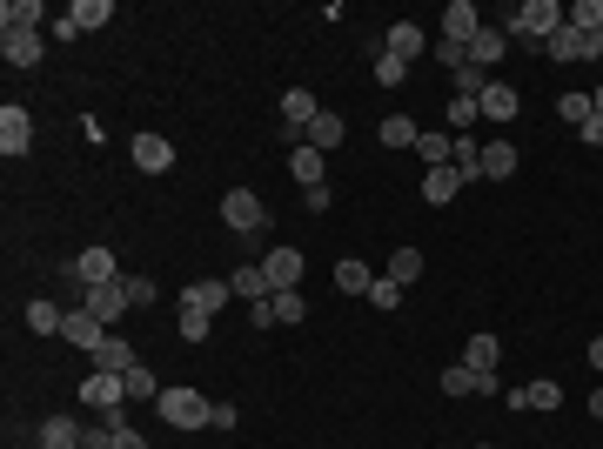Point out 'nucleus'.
I'll use <instances>...</instances> for the list:
<instances>
[{"label": "nucleus", "instance_id": "1", "mask_svg": "<svg viewBox=\"0 0 603 449\" xmlns=\"http://www.w3.org/2000/svg\"><path fill=\"white\" fill-rule=\"evenodd\" d=\"M563 27V7L557 0H523V7H510L503 14V34L510 41H523V47H550V34Z\"/></svg>", "mask_w": 603, "mask_h": 449}, {"label": "nucleus", "instance_id": "2", "mask_svg": "<svg viewBox=\"0 0 603 449\" xmlns=\"http://www.w3.org/2000/svg\"><path fill=\"white\" fill-rule=\"evenodd\" d=\"M155 409H161V423L181 429V436H188V429H208V416H215V403H208L201 389H161Z\"/></svg>", "mask_w": 603, "mask_h": 449}, {"label": "nucleus", "instance_id": "3", "mask_svg": "<svg viewBox=\"0 0 603 449\" xmlns=\"http://www.w3.org/2000/svg\"><path fill=\"white\" fill-rule=\"evenodd\" d=\"M222 222L235 228V235H262V228H268L262 195H255V188H228V195H222Z\"/></svg>", "mask_w": 603, "mask_h": 449}, {"label": "nucleus", "instance_id": "4", "mask_svg": "<svg viewBox=\"0 0 603 449\" xmlns=\"http://www.w3.org/2000/svg\"><path fill=\"white\" fill-rule=\"evenodd\" d=\"M27 148H34V114L7 101V108H0V155H7V161H21Z\"/></svg>", "mask_w": 603, "mask_h": 449}, {"label": "nucleus", "instance_id": "5", "mask_svg": "<svg viewBox=\"0 0 603 449\" xmlns=\"http://www.w3.org/2000/svg\"><path fill=\"white\" fill-rule=\"evenodd\" d=\"M67 275H74L81 289H108V282H121V269H114V255H108V248H81Z\"/></svg>", "mask_w": 603, "mask_h": 449}, {"label": "nucleus", "instance_id": "6", "mask_svg": "<svg viewBox=\"0 0 603 449\" xmlns=\"http://www.w3.org/2000/svg\"><path fill=\"white\" fill-rule=\"evenodd\" d=\"M128 155H134L141 175H168V168H175V141H168V135H134Z\"/></svg>", "mask_w": 603, "mask_h": 449}, {"label": "nucleus", "instance_id": "7", "mask_svg": "<svg viewBox=\"0 0 603 449\" xmlns=\"http://www.w3.org/2000/svg\"><path fill=\"white\" fill-rule=\"evenodd\" d=\"M81 403H88V409H101V416H114V409L128 403V382H121V376H108V369H94V376L81 382Z\"/></svg>", "mask_w": 603, "mask_h": 449}, {"label": "nucleus", "instance_id": "8", "mask_svg": "<svg viewBox=\"0 0 603 449\" xmlns=\"http://www.w3.org/2000/svg\"><path fill=\"white\" fill-rule=\"evenodd\" d=\"M302 248H268L262 255V275H268V289H302Z\"/></svg>", "mask_w": 603, "mask_h": 449}, {"label": "nucleus", "instance_id": "9", "mask_svg": "<svg viewBox=\"0 0 603 449\" xmlns=\"http://www.w3.org/2000/svg\"><path fill=\"white\" fill-rule=\"evenodd\" d=\"M543 54H550V61H597V41H590L583 27H570V21H563L557 34H550V47H543Z\"/></svg>", "mask_w": 603, "mask_h": 449}, {"label": "nucleus", "instance_id": "10", "mask_svg": "<svg viewBox=\"0 0 603 449\" xmlns=\"http://www.w3.org/2000/svg\"><path fill=\"white\" fill-rule=\"evenodd\" d=\"M476 27H483V14H476V0H449V7H443V41L469 47V41H476Z\"/></svg>", "mask_w": 603, "mask_h": 449}, {"label": "nucleus", "instance_id": "11", "mask_svg": "<svg viewBox=\"0 0 603 449\" xmlns=\"http://www.w3.org/2000/svg\"><path fill=\"white\" fill-rule=\"evenodd\" d=\"M81 309L108 329V322H121V309H134V302H128V289H121V282H108V289H88V295H81Z\"/></svg>", "mask_w": 603, "mask_h": 449}, {"label": "nucleus", "instance_id": "12", "mask_svg": "<svg viewBox=\"0 0 603 449\" xmlns=\"http://www.w3.org/2000/svg\"><path fill=\"white\" fill-rule=\"evenodd\" d=\"M0 54L14 61V68H34L47 54V34H21V27H0Z\"/></svg>", "mask_w": 603, "mask_h": 449}, {"label": "nucleus", "instance_id": "13", "mask_svg": "<svg viewBox=\"0 0 603 449\" xmlns=\"http://www.w3.org/2000/svg\"><path fill=\"white\" fill-rule=\"evenodd\" d=\"M315 114H322V108H315V94L309 88H289V94H282V135H309Z\"/></svg>", "mask_w": 603, "mask_h": 449}, {"label": "nucleus", "instance_id": "14", "mask_svg": "<svg viewBox=\"0 0 603 449\" xmlns=\"http://www.w3.org/2000/svg\"><path fill=\"white\" fill-rule=\"evenodd\" d=\"M443 396H496V376H476L469 362H449L443 369Z\"/></svg>", "mask_w": 603, "mask_h": 449}, {"label": "nucleus", "instance_id": "15", "mask_svg": "<svg viewBox=\"0 0 603 449\" xmlns=\"http://www.w3.org/2000/svg\"><path fill=\"white\" fill-rule=\"evenodd\" d=\"M94 369H108V376H128V369H141V356H134L128 336H101V349H94Z\"/></svg>", "mask_w": 603, "mask_h": 449}, {"label": "nucleus", "instance_id": "16", "mask_svg": "<svg viewBox=\"0 0 603 449\" xmlns=\"http://www.w3.org/2000/svg\"><path fill=\"white\" fill-rule=\"evenodd\" d=\"M503 54H510V34H503V27H490V21H483V27H476V41H469V61H476V68L490 74L496 61H503Z\"/></svg>", "mask_w": 603, "mask_h": 449}, {"label": "nucleus", "instance_id": "17", "mask_svg": "<svg viewBox=\"0 0 603 449\" xmlns=\"http://www.w3.org/2000/svg\"><path fill=\"white\" fill-rule=\"evenodd\" d=\"M101 336H108V329H101V322H94L88 309H67V322H61V342H74V349H101Z\"/></svg>", "mask_w": 603, "mask_h": 449}, {"label": "nucleus", "instance_id": "18", "mask_svg": "<svg viewBox=\"0 0 603 449\" xmlns=\"http://www.w3.org/2000/svg\"><path fill=\"white\" fill-rule=\"evenodd\" d=\"M302 148H315V155H335V148H342V114H335V108H322V114L309 121Z\"/></svg>", "mask_w": 603, "mask_h": 449}, {"label": "nucleus", "instance_id": "19", "mask_svg": "<svg viewBox=\"0 0 603 449\" xmlns=\"http://www.w3.org/2000/svg\"><path fill=\"white\" fill-rule=\"evenodd\" d=\"M476 108H483V121H516V108H523V94H516L510 81H490Z\"/></svg>", "mask_w": 603, "mask_h": 449}, {"label": "nucleus", "instance_id": "20", "mask_svg": "<svg viewBox=\"0 0 603 449\" xmlns=\"http://www.w3.org/2000/svg\"><path fill=\"white\" fill-rule=\"evenodd\" d=\"M423 47H429V34H423L416 21H389V47H382V54H396V61H416Z\"/></svg>", "mask_w": 603, "mask_h": 449}, {"label": "nucleus", "instance_id": "21", "mask_svg": "<svg viewBox=\"0 0 603 449\" xmlns=\"http://www.w3.org/2000/svg\"><path fill=\"white\" fill-rule=\"evenodd\" d=\"M456 195H463V175H456V168H429L423 175V202L429 208H449Z\"/></svg>", "mask_w": 603, "mask_h": 449}, {"label": "nucleus", "instance_id": "22", "mask_svg": "<svg viewBox=\"0 0 603 449\" xmlns=\"http://www.w3.org/2000/svg\"><path fill=\"white\" fill-rule=\"evenodd\" d=\"M228 295H235L228 282H188V289H181V309H201V315H215V309L228 302Z\"/></svg>", "mask_w": 603, "mask_h": 449}, {"label": "nucleus", "instance_id": "23", "mask_svg": "<svg viewBox=\"0 0 603 449\" xmlns=\"http://www.w3.org/2000/svg\"><path fill=\"white\" fill-rule=\"evenodd\" d=\"M369 289H376L369 262H356V255H349V262H335V295H369Z\"/></svg>", "mask_w": 603, "mask_h": 449}, {"label": "nucleus", "instance_id": "24", "mask_svg": "<svg viewBox=\"0 0 603 449\" xmlns=\"http://www.w3.org/2000/svg\"><path fill=\"white\" fill-rule=\"evenodd\" d=\"M516 175V148L510 141H483V181H510Z\"/></svg>", "mask_w": 603, "mask_h": 449}, {"label": "nucleus", "instance_id": "25", "mask_svg": "<svg viewBox=\"0 0 603 449\" xmlns=\"http://www.w3.org/2000/svg\"><path fill=\"white\" fill-rule=\"evenodd\" d=\"M228 289L242 295V302H268V295H275V289H268V275H262V262H248V269H235V275H228Z\"/></svg>", "mask_w": 603, "mask_h": 449}, {"label": "nucleus", "instance_id": "26", "mask_svg": "<svg viewBox=\"0 0 603 449\" xmlns=\"http://www.w3.org/2000/svg\"><path fill=\"white\" fill-rule=\"evenodd\" d=\"M463 362L476 369V376H496V362H503V349H496V336H469V342H463Z\"/></svg>", "mask_w": 603, "mask_h": 449}, {"label": "nucleus", "instance_id": "27", "mask_svg": "<svg viewBox=\"0 0 603 449\" xmlns=\"http://www.w3.org/2000/svg\"><path fill=\"white\" fill-rule=\"evenodd\" d=\"M0 21H7V27H21V34H41L47 7H41V0H7V7H0Z\"/></svg>", "mask_w": 603, "mask_h": 449}, {"label": "nucleus", "instance_id": "28", "mask_svg": "<svg viewBox=\"0 0 603 449\" xmlns=\"http://www.w3.org/2000/svg\"><path fill=\"white\" fill-rule=\"evenodd\" d=\"M416 155H423L429 168H449V155H456V135H436V128H423V135H416Z\"/></svg>", "mask_w": 603, "mask_h": 449}, {"label": "nucleus", "instance_id": "29", "mask_svg": "<svg viewBox=\"0 0 603 449\" xmlns=\"http://www.w3.org/2000/svg\"><path fill=\"white\" fill-rule=\"evenodd\" d=\"M61 322H67L61 302H27V329L34 336H61Z\"/></svg>", "mask_w": 603, "mask_h": 449}, {"label": "nucleus", "instance_id": "30", "mask_svg": "<svg viewBox=\"0 0 603 449\" xmlns=\"http://www.w3.org/2000/svg\"><path fill=\"white\" fill-rule=\"evenodd\" d=\"M510 403H516V409H557V403H563V389H557V382H523Z\"/></svg>", "mask_w": 603, "mask_h": 449}, {"label": "nucleus", "instance_id": "31", "mask_svg": "<svg viewBox=\"0 0 603 449\" xmlns=\"http://www.w3.org/2000/svg\"><path fill=\"white\" fill-rule=\"evenodd\" d=\"M376 135H382V148H416V135H423V128H416L409 114H389V121L376 128Z\"/></svg>", "mask_w": 603, "mask_h": 449}, {"label": "nucleus", "instance_id": "32", "mask_svg": "<svg viewBox=\"0 0 603 449\" xmlns=\"http://www.w3.org/2000/svg\"><path fill=\"white\" fill-rule=\"evenodd\" d=\"M416 275H423V248H396V255H389V282H396V289H409Z\"/></svg>", "mask_w": 603, "mask_h": 449}, {"label": "nucleus", "instance_id": "33", "mask_svg": "<svg viewBox=\"0 0 603 449\" xmlns=\"http://www.w3.org/2000/svg\"><path fill=\"white\" fill-rule=\"evenodd\" d=\"M41 443H47V449H81V423H67V416H47V423H41Z\"/></svg>", "mask_w": 603, "mask_h": 449}, {"label": "nucleus", "instance_id": "34", "mask_svg": "<svg viewBox=\"0 0 603 449\" xmlns=\"http://www.w3.org/2000/svg\"><path fill=\"white\" fill-rule=\"evenodd\" d=\"M67 14H74V27H81V34H94V27H108V21H114V7H108V0H74Z\"/></svg>", "mask_w": 603, "mask_h": 449}, {"label": "nucleus", "instance_id": "35", "mask_svg": "<svg viewBox=\"0 0 603 449\" xmlns=\"http://www.w3.org/2000/svg\"><path fill=\"white\" fill-rule=\"evenodd\" d=\"M289 168H295L302 188H322V155H315V148H289Z\"/></svg>", "mask_w": 603, "mask_h": 449}, {"label": "nucleus", "instance_id": "36", "mask_svg": "<svg viewBox=\"0 0 603 449\" xmlns=\"http://www.w3.org/2000/svg\"><path fill=\"white\" fill-rule=\"evenodd\" d=\"M563 21L583 27V34H603V0H577V7H563Z\"/></svg>", "mask_w": 603, "mask_h": 449}, {"label": "nucleus", "instance_id": "37", "mask_svg": "<svg viewBox=\"0 0 603 449\" xmlns=\"http://www.w3.org/2000/svg\"><path fill=\"white\" fill-rule=\"evenodd\" d=\"M557 114L570 121V128H583V121H597V101H590V94H563V101H557Z\"/></svg>", "mask_w": 603, "mask_h": 449}, {"label": "nucleus", "instance_id": "38", "mask_svg": "<svg viewBox=\"0 0 603 449\" xmlns=\"http://www.w3.org/2000/svg\"><path fill=\"white\" fill-rule=\"evenodd\" d=\"M268 302H275V322H302V315H309V302H302V289H275V295H268Z\"/></svg>", "mask_w": 603, "mask_h": 449}, {"label": "nucleus", "instance_id": "39", "mask_svg": "<svg viewBox=\"0 0 603 449\" xmlns=\"http://www.w3.org/2000/svg\"><path fill=\"white\" fill-rule=\"evenodd\" d=\"M121 382H128V403H141V396H148V403H155V396H161L155 369H128V376H121Z\"/></svg>", "mask_w": 603, "mask_h": 449}, {"label": "nucleus", "instance_id": "40", "mask_svg": "<svg viewBox=\"0 0 603 449\" xmlns=\"http://www.w3.org/2000/svg\"><path fill=\"white\" fill-rule=\"evenodd\" d=\"M121 289H128V302H134V309H148V302H155V282H148V275H121Z\"/></svg>", "mask_w": 603, "mask_h": 449}, {"label": "nucleus", "instance_id": "41", "mask_svg": "<svg viewBox=\"0 0 603 449\" xmlns=\"http://www.w3.org/2000/svg\"><path fill=\"white\" fill-rule=\"evenodd\" d=\"M476 121H483V108H476L469 94H456V101H449V128H476Z\"/></svg>", "mask_w": 603, "mask_h": 449}, {"label": "nucleus", "instance_id": "42", "mask_svg": "<svg viewBox=\"0 0 603 449\" xmlns=\"http://www.w3.org/2000/svg\"><path fill=\"white\" fill-rule=\"evenodd\" d=\"M376 81H382V88H402V81H409V61H396V54H382V61H376Z\"/></svg>", "mask_w": 603, "mask_h": 449}, {"label": "nucleus", "instance_id": "43", "mask_svg": "<svg viewBox=\"0 0 603 449\" xmlns=\"http://www.w3.org/2000/svg\"><path fill=\"white\" fill-rule=\"evenodd\" d=\"M208 322H215V315H201V309H181V336H188V342H208Z\"/></svg>", "mask_w": 603, "mask_h": 449}, {"label": "nucleus", "instance_id": "44", "mask_svg": "<svg viewBox=\"0 0 603 449\" xmlns=\"http://www.w3.org/2000/svg\"><path fill=\"white\" fill-rule=\"evenodd\" d=\"M436 61H443L449 74H463V68H469V47H456V41H436Z\"/></svg>", "mask_w": 603, "mask_h": 449}, {"label": "nucleus", "instance_id": "45", "mask_svg": "<svg viewBox=\"0 0 603 449\" xmlns=\"http://www.w3.org/2000/svg\"><path fill=\"white\" fill-rule=\"evenodd\" d=\"M369 302H376V309H396V302H402V289L389 282V275H376V289H369Z\"/></svg>", "mask_w": 603, "mask_h": 449}, {"label": "nucleus", "instance_id": "46", "mask_svg": "<svg viewBox=\"0 0 603 449\" xmlns=\"http://www.w3.org/2000/svg\"><path fill=\"white\" fill-rule=\"evenodd\" d=\"M47 41H81V27H74V14H61V21H47Z\"/></svg>", "mask_w": 603, "mask_h": 449}, {"label": "nucleus", "instance_id": "47", "mask_svg": "<svg viewBox=\"0 0 603 449\" xmlns=\"http://www.w3.org/2000/svg\"><path fill=\"white\" fill-rule=\"evenodd\" d=\"M235 423H242V409H235V403H215V416H208V429H222V436H228V429H235Z\"/></svg>", "mask_w": 603, "mask_h": 449}, {"label": "nucleus", "instance_id": "48", "mask_svg": "<svg viewBox=\"0 0 603 449\" xmlns=\"http://www.w3.org/2000/svg\"><path fill=\"white\" fill-rule=\"evenodd\" d=\"M577 135H583V141H590V148H603V114H597V121H583Z\"/></svg>", "mask_w": 603, "mask_h": 449}, {"label": "nucleus", "instance_id": "49", "mask_svg": "<svg viewBox=\"0 0 603 449\" xmlns=\"http://www.w3.org/2000/svg\"><path fill=\"white\" fill-rule=\"evenodd\" d=\"M114 449H148V443H141V436H134V429L121 423V429H114Z\"/></svg>", "mask_w": 603, "mask_h": 449}, {"label": "nucleus", "instance_id": "50", "mask_svg": "<svg viewBox=\"0 0 603 449\" xmlns=\"http://www.w3.org/2000/svg\"><path fill=\"white\" fill-rule=\"evenodd\" d=\"M590 369H597V376H603V336L590 342Z\"/></svg>", "mask_w": 603, "mask_h": 449}, {"label": "nucleus", "instance_id": "51", "mask_svg": "<svg viewBox=\"0 0 603 449\" xmlns=\"http://www.w3.org/2000/svg\"><path fill=\"white\" fill-rule=\"evenodd\" d=\"M590 416H597V423H603V389H597V396H590Z\"/></svg>", "mask_w": 603, "mask_h": 449}, {"label": "nucleus", "instance_id": "52", "mask_svg": "<svg viewBox=\"0 0 603 449\" xmlns=\"http://www.w3.org/2000/svg\"><path fill=\"white\" fill-rule=\"evenodd\" d=\"M590 101H597V114H603V88H597V94H590Z\"/></svg>", "mask_w": 603, "mask_h": 449}, {"label": "nucleus", "instance_id": "53", "mask_svg": "<svg viewBox=\"0 0 603 449\" xmlns=\"http://www.w3.org/2000/svg\"><path fill=\"white\" fill-rule=\"evenodd\" d=\"M34 449H47V443H34Z\"/></svg>", "mask_w": 603, "mask_h": 449}]
</instances>
